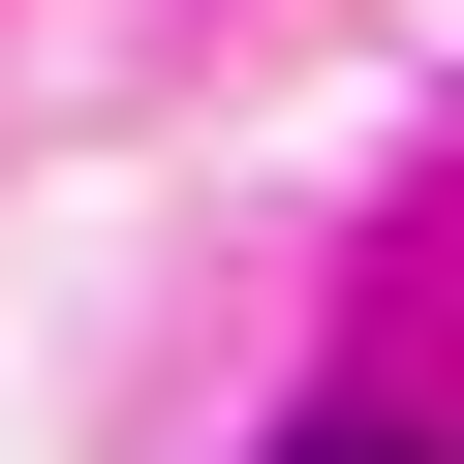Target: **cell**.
<instances>
[{
    "label": "cell",
    "mask_w": 464,
    "mask_h": 464,
    "mask_svg": "<svg viewBox=\"0 0 464 464\" xmlns=\"http://www.w3.org/2000/svg\"><path fill=\"white\" fill-rule=\"evenodd\" d=\"M279 464H372V433H279Z\"/></svg>",
    "instance_id": "1"
}]
</instances>
